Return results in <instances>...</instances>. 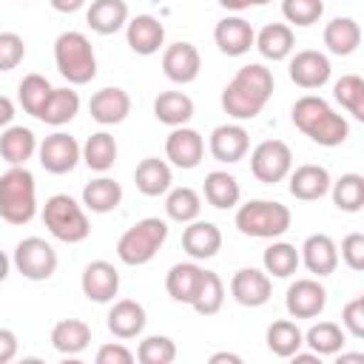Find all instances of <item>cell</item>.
<instances>
[{"label":"cell","instance_id":"4fadbf2b","mask_svg":"<svg viewBox=\"0 0 364 364\" xmlns=\"http://www.w3.org/2000/svg\"><path fill=\"white\" fill-rule=\"evenodd\" d=\"M330 71H333V65H330L327 54H321V51H316V48L296 51V54L290 57V65H287L290 80H293L299 88H307V91L321 88V85L330 80Z\"/></svg>","mask_w":364,"mask_h":364},{"label":"cell","instance_id":"ac0fdd59","mask_svg":"<svg viewBox=\"0 0 364 364\" xmlns=\"http://www.w3.org/2000/svg\"><path fill=\"white\" fill-rule=\"evenodd\" d=\"M270 293H273L270 276L259 267H242L230 279V296L242 307H262L270 301Z\"/></svg>","mask_w":364,"mask_h":364},{"label":"cell","instance_id":"8fae6325","mask_svg":"<svg viewBox=\"0 0 364 364\" xmlns=\"http://www.w3.org/2000/svg\"><path fill=\"white\" fill-rule=\"evenodd\" d=\"M80 287H82V296L88 301L108 304L119 293V270L111 262H105V259L88 262L82 276H80Z\"/></svg>","mask_w":364,"mask_h":364},{"label":"cell","instance_id":"e0dca14e","mask_svg":"<svg viewBox=\"0 0 364 364\" xmlns=\"http://www.w3.org/2000/svg\"><path fill=\"white\" fill-rule=\"evenodd\" d=\"M125 40L128 48L139 57H151L165 46V26L154 14H136L125 23Z\"/></svg>","mask_w":364,"mask_h":364},{"label":"cell","instance_id":"816d5d0a","mask_svg":"<svg viewBox=\"0 0 364 364\" xmlns=\"http://www.w3.org/2000/svg\"><path fill=\"white\" fill-rule=\"evenodd\" d=\"M17 350H20V341H17L14 330L0 327V364L14 361V358H17Z\"/></svg>","mask_w":364,"mask_h":364},{"label":"cell","instance_id":"7dc6e473","mask_svg":"<svg viewBox=\"0 0 364 364\" xmlns=\"http://www.w3.org/2000/svg\"><path fill=\"white\" fill-rule=\"evenodd\" d=\"M26 43L17 31H0V71H11L23 63Z\"/></svg>","mask_w":364,"mask_h":364},{"label":"cell","instance_id":"f546056e","mask_svg":"<svg viewBox=\"0 0 364 364\" xmlns=\"http://www.w3.org/2000/svg\"><path fill=\"white\" fill-rule=\"evenodd\" d=\"M91 344V327L82 318H60L51 327V347L63 355H80Z\"/></svg>","mask_w":364,"mask_h":364},{"label":"cell","instance_id":"91938a15","mask_svg":"<svg viewBox=\"0 0 364 364\" xmlns=\"http://www.w3.org/2000/svg\"><path fill=\"white\" fill-rule=\"evenodd\" d=\"M270 0H250V6H267Z\"/></svg>","mask_w":364,"mask_h":364},{"label":"cell","instance_id":"30bf717a","mask_svg":"<svg viewBox=\"0 0 364 364\" xmlns=\"http://www.w3.org/2000/svg\"><path fill=\"white\" fill-rule=\"evenodd\" d=\"M82 145L65 134V131H54L48 134L43 142H37V156H40V165L48 171V173H71L77 168V162L82 159Z\"/></svg>","mask_w":364,"mask_h":364},{"label":"cell","instance_id":"b9f144b4","mask_svg":"<svg viewBox=\"0 0 364 364\" xmlns=\"http://www.w3.org/2000/svg\"><path fill=\"white\" fill-rule=\"evenodd\" d=\"M344 327L336 321H318L304 333V344L316 353V355H336L344 347Z\"/></svg>","mask_w":364,"mask_h":364},{"label":"cell","instance_id":"7c38bea8","mask_svg":"<svg viewBox=\"0 0 364 364\" xmlns=\"http://www.w3.org/2000/svg\"><path fill=\"white\" fill-rule=\"evenodd\" d=\"M162 71L171 82L176 85H188L199 77L202 71V57H199V48L193 43H171L165 51H162Z\"/></svg>","mask_w":364,"mask_h":364},{"label":"cell","instance_id":"4316f807","mask_svg":"<svg viewBox=\"0 0 364 364\" xmlns=\"http://www.w3.org/2000/svg\"><path fill=\"white\" fill-rule=\"evenodd\" d=\"M134 182H136V191L142 196H162V193H168V188L173 182V171L165 159L145 156L134 171Z\"/></svg>","mask_w":364,"mask_h":364},{"label":"cell","instance_id":"f6af8a7d","mask_svg":"<svg viewBox=\"0 0 364 364\" xmlns=\"http://www.w3.org/2000/svg\"><path fill=\"white\" fill-rule=\"evenodd\" d=\"M134 358L142 364H171L176 358V344L168 336H145L139 341Z\"/></svg>","mask_w":364,"mask_h":364},{"label":"cell","instance_id":"f907efd6","mask_svg":"<svg viewBox=\"0 0 364 364\" xmlns=\"http://www.w3.org/2000/svg\"><path fill=\"white\" fill-rule=\"evenodd\" d=\"M134 353L122 341H108L97 350V364H131Z\"/></svg>","mask_w":364,"mask_h":364},{"label":"cell","instance_id":"44dd1931","mask_svg":"<svg viewBox=\"0 0 364 364\" xmlns=\"http://www.w3.org/2000/svg\"><path fill=\"white\" fill-rule=\"evenodd\" d=\"M253 37H256L253 26H250L245 17H239V14L222 17V20L216 23V28H213V40H216L219 51L228 54V57H242V54H247V51L253 48Z\"/></svg>","mask_w":364,"mask_h":364},{"label":"cell","instance_id":"2e32d148","mask_svg":"<svg viewBox=\"0 0 364 364\" xmlns=\"http://www.w3.org/2000/svg\"><path fill=\"white\" fill-rule=\"evenodd\" d=\"M208 151L216 162H225V165H233L239 159H245V154L250 151V134L236 125V122H225V125H216L210 131V139H208Z\"/></svg>","mask_w":364,"mask_h":364},{"label":"cell","instance_id":"bcb514c9","mask_svg":"<svg viewBox=\"0 0 364 364\" xmlns=\"http://www.w3.org/2000/svg\"><path fill=\"white\" fill-rule=\"evenodd\" d=\"M282 14H284L287 23H293L299 28H307V26L321 20L324 3L321 0H282Z\"/></svg>","mask_w":364,"mask_h":364},{"label":"cell","instance_id":"9a60e30c","mask_svg":"<svg viewBox=\"0 0 364 364\" xmlns=\"http://www.w3.org/2000/svg\"><path fill=\"white\" fill-rule=\"evenodd\" d=\"M327 304V290L318 279H296L287 287L284 307L293 318H316Z\"/></svg>","mask_w":364,"mask_h":364},{"label":"cell","instance_id":"f1b7e54d","mask_svg":"<svg viewBox=\"0 0 364 364\" xmlns=\"http://www.w3.org/2000/svg\"><path fill=\"white\" fill-rule=\"evenodd\" d=\"M37 154V136L26 125H6L0 134V156L9 165H26Z\"/></svg>","mask_w":364,"mask_h":364},{"label":"cell","instance_id":"7402d4cb","mask_svg":"<svg viewBox=\"0 0 364 364\" xmlns=\"http://www.w3.org/2000/svg\"><path fill=\"white\" fill-rule=\"evenodd\" d=\"M182 247L193 262L213 259L222 247V230L208 219H193L182 230Z\"/></svg>","mask_w":364,"mask_h":364},{"label":"cell","instance_id":"cb8c5ba5","mask_svg":"<svg viewBox=\"0 0 364 364\" xmlns=\"http://www.w3.org/2000/svg\"><path fill=\"white\" fill-rule=\"evenodd\" d=\"M85 23L91 26V31L102 37L117 34L128 23V3L125 0H91L85 11Z\"/></svg>","mask_w":364,"mask_h":364},{"label":"cell","instance_id":"ba28073f","mask_svg":"<svg viewBox=\"0 0 364 364\" xmlns=\"http://www.w3.org/2000/svg\"><path fill=\"white\" fill-rule=\"evenodd\" d=\"M11 264L17 267V273H23L26 279L31 282H46L54 276L57 270V250L40 239V236H28L23 242H17L14 247V256H11Z\"/></svg>","mask_w":364,"mask_h":364},{"label":"cell","instance_id":"11a10c76","mask_svg":"<svg viewBox=\"0 0 364 364\" xmlns=\"http://www.w3.org/2000/svg\"><path fill=\"white\" fill-rule=\"evenodd\" d=\"M222 361H228V364H242V355H236V353H213V355H210V364H222Z\"/></svg>","mask_w":364,"mask_h":364},{"label":"cell","instance_id":"603a6c76","mask_svg":"<svg viewBox=\"0 0 364 364\" xmlns=\"http://www.w3.org/2000/svg\"><path fill=\"white\" fill-rule=\"evenodd\" d=\"M287 176H290V193L296 199H301V202H316V199L327 196L330 182H333L330 179V171L324 165H313V162L299 165Z\"/></svg>","mask_w":364,"mask_h":364},{"label":"cell","instance_id":"60d3db41","mask_svg":"<svg viewBox=\"0 0 364 364\" xmlns=\"http://www.w3.org/2000/svg\"><path fill=\"white\" fill-rule=\"evenodd\" d=\"M333 100L358 122H364V80L358 74H344L333 82Z\"/></svg>","mask_w":364,"mask_h":364},{"label":"cell","instance_id":"db71d44e","mask_svg":"<svg viewBox=\"0 0 364 364\" xmlns=\"http://www.w3.org/2000/svg\"><path fill=\"white\" fill-rule=\"evenodd\" d=\"M11 119H14V102L0 94V128L11 125Z\"/></svg>","mask_w":364,"mask_h":364},{"label":"cell","instance_id":"9f6ffc18","mask_svg":"<svg viewBox=\"0 0 364 364\" xmlns=\"http://www.w3.org/2000/svg\"><path fill=\"white\" fill-rule=\"evenodd\" d=\"M222 9H228V11H242V9H247L250 6V0H216Z\"/></svg>","mask_w":364,"mask_h":364},{"label":"cell","instance_id":"1f68e13d","mask_svg":"<svg viewBox=\"0 0 364 364\" xmlns=\"http://www.w3.org/2000/svg\"><path fill=\"white\" fill-rule=\"evenodd\" d=\"M324 46L330 54H338V57H347L358 48L361 43V26L353 20V17H333L327 26H324Z\"/></svg>","mask_w":364,"mask_h":364},{"label":"cell","instance_id":"836d02e7","mask_svg":"<svg viewBox=\"0 0 364 364\" xmlns=\"http://www.w3.org/2000/svg\"><path fill=\"white\" fill-rule=\"evenodd\" d=\"M77 111H80V94L74 88H68V85L65 88H51V94H48V100H46V105H43L37 119L46 122V125L60 128V125L71 122L77 117Z\"/></svg>","mask_w":364,"mask_h":364},{"label":"cell","instance_id":"7bdbcfd3","mask_svg":"<svg viewBox=\"0 0 364 364\" xmlns=\"http://www.w3.org/2000/svg\"><path fill=\"white\" fill-rule=\"evenodd\" d=\"M222 304H225V284H222L219 273L205 270L202 284H199V290H196L191 307H193L199 316H216V313L222 310Z\"/></svg>","mask_w":364,"mask_h":364},{"label":"cell","instance_id":"6da1fadb","mask_svg":"<svg viewBox=\"0 0 364 364\" xmlns=\"http://www.w3.org/2000/svg\"><path fill=\"white\" fill-rule=\"evenodd\" d=\"M273 88H276V80L270 68H264L262 63L242 65L233 74V80L222 88V108L233 119H253L262 114V108L273 97Z\"/></svg>","mask_w":364,"mask_h":364},{"label":"cell","instance_id":"83f0119b","mask_svg":"<svg viewBox=\"0 0 364 364\" xmlns=\"http://www.w3.org/2000/svg\"><path fill=\"white\" fill-rule=\"evenodd\" d=\"M202 276H205V267H199L196 262H179L168 270L165 276V290L173 301L179 304H191L199 284H202Z\"/></svg>","mask_w":364,"mask_h":364},{"label":"cell","instance_id":"8992f818","mask_svg":"<svg viewBox=\"0 0 364 364\" xmlns=\"http://www.w3.org/2000/svg\"><path fill=\"white\" fill-rule=\"evenodd\" d=\"M43 222H46L48 233L65 245H80L91 233V222L85 216V208L68 193H54L51 199H46Z\"/></svg>","mask_w":364,"mask_h":364},{"label":"cell","instance_id":"8d00e7d4","mask_svg":"<svg viewBox=\"0 0 364 364\" xmlns=\"http://www.w3.org/2000/svg\"><path fill=\"white\" fill-rule=\"evenodd\" d=\"M80 154H82V162H85L91 171L105 173V171H111L114 162H117V139H114L108 131H97V134H91V136L85 139V145H82Z\"/></svg>","mask_w":364,"mask_h":364},{"label":"cell","instance_id":"681fc988","mask_svg":"<svg viewBox=\"0 0 364 364\" xmlns=\"http://www.w3.org/2000/svg\"><path fill=\"white\" fill-rule=\"evenodd\" d=\"M341 262L350 270H364V233H347L341 239Z\"/></svg>","mask_w":364,"mask_h":364},{"label":"cell","instance_id":"ee69618b","mask_svg":"<svg viewBox=\"0 0 364 364\" xmlns=\"http://www.w3.org/2000/svg\"><path fill=\"white\" fill-rule=\"evenodd\" d=\"M51 88H54V85H51L43 74H26V77L20 80V85H17V100H20L23 111L31 114V117H40V111H43V105H46Z\"/></svg>","mask_w":364,"mask_h":364},{"label":"cell","instance_id":"e575fe53","mask_svg":"<svg viewBox=\"0 0 364 364\" xmlns=\"http://www.w3.org/2000/svg\"><path fill=\"white\" fill-rule=\"evenodd\" d=\"M154 117L162 125H171V128L188 125L191 117H193V100L185 91H162L154 100Z\"/></svg>","mask_w":364,"mask_h":364},{"label":"cell","instance_id":"f35d334b","mask_svg":"<svg viewBox=\"0 0 364 364\" xmlns=\"http://www.w3.org/2000/svg\"><path fill=\"white\" fill-rule=\"evenodd\" d=\"M199 210H202V196L182 185V188H168V196H165V213L168 219L179 222V225H188L193 219H199Z\"/></svg>","mask_w":364,"mask_h":364},{"label":"cell","instance_id":"6f0895ef","mask_svg":"<svg viewBox=\"0 0 364 364\" xmlns=\"http://www.w3.org/2000/svg\"><path fill=\"white\" fill-rule=\"evenodd\" d=\"M9 267H11V259L0 250V282H6V276H9Z\"/></svg>","mask_w":364,"mask_h":364},{"label":"cell","instance_id":"3957f363","mask_svg":"<svg viewBox=\"0 0 364 364\" xmlns=\"http://www.w3.org/2000/svg\"><path fill=\"white\" fill-rule=\"evenodd\" d=\"M37 213V185L26 165H11L0 176V219L9 225H28Z\"/></svg>","mask_w":364,"mask_h":364},{"label":"cell","instance_id":"d4e9b609","mask_svg":"<svg viewBox=\"0 0 364 364\" xmlns=\"http://www.w3.org/2000/svg\"><path fill=\"white\" fill-rule=\"evenodd\" d=\"M253 48H259V54L264 60H287L296 48V34L287 23H267L256 37H253Z\"/></svg>","mask_w":364,"mask_h":364},{"label":"cell","instance_id":"4dcf8cb0","mask_svg":"<svg viewBox=\"0 0 364 364\" xmlns=\"http://www.w3.org/2000/svg\"><path fill=\"white\" fill-rule=\"evenodd\" d=\"M122 202V185L111 176H97L82 188V208L91 213H111Z\"/></svg>","mask_w":364,"mask_h":364},{"label":"cell","instance_id":"d6986e66","mask_svg":"<svg viewBox=\"0 0 364 364\" xmlns=\"http://www.w3.org/2000/svg\"><path fill=\"white\" fill-rule=\"evenodd\" d=\"M88 111H91V119L100 125H119L131 114V97L125 88L108 85V88H100L91 94Z\"/></svg>","mask_w":364,"mask_h":364},{"label":"cell","instance_id":"52a82bcc","mask_svg":"<svg viewBox=\"0 0 364 364\" xmlns=\"http://www.w3.org/2000/svg\"><path fill=\"white\" fill-rule=\"evenodd\" d=\"M165 239H168V222L159 219V216H145L119 236L117 256H119L122 264H131V267L148 264L159 253Z\"/></svg>","mask_w":364,"mask_h":364},{"label":"cell","instance_id":"ffe728a7","mask_svg":"<svg viewBox=\"0 0 364 364\" xmlns=\"http://www.w3.org/2000/svg\"><path fill=\"white\" fill-rule=\"evenodd\" d=\"M299 259H301V264L316 279H321V276L336 273V267H338V247H336V242L327 233H313L299 247Z\"/></svg>","mask_w":364,"mask_h":364},{"label":"cell","instance_id":"ab89813d","mask_svg":"<svg viewBox=\"0 0 364 364\" xmlns=\"http://www.w3.org/2000/svg\"><path fill=\"white\" fill-rule=\"evenodd\" d=\"M262 264H264V273L267 276H273V279H290L299 270L301 259H299L296 245H290V242H273L262 253Z\"/></svg>","mask_w":364,"mask_h":364},{"label":"cell","instance_id":"680465c9","mask_svg":"<svg viewBox=\"0 0 364 364\" xmlns=\"http://www.w3.org/2000/svg\"><path fill=\"white\" fill-rule=\"evenodd\" d=\"M336 355H338V364H344V361H364L361 353H341V350H338Z\"/></svg>","mask_w":364,"mask_h":364},{"label":"cell","instance_id":"277c9868","mask_svg":"<svg viewBox=\"0 0 364 364\" xmlns=\"http://www.w3.org/2000/svg\"><path fill=\"white\" fill-rule=\"evenodd\" d=\"M290 222V208L276 199H250L236 208V228L250 239H279L287 233Z\"/></svg>","mask_w":364,"mask_h":364},{"label":"cell","instance_id":"9c48e42d","mask_svg":"<svg viewBox=\"0 0 364 364\" xmlns=\"http://www.w3.org/2000/svg\"><path fill=\"white\" fill-rule=\"evenodd\" d=\"M250 171L264 185H276V182L287 179V173L293 171V151H290V145L282 142V139L259 142L253 148V154H250Z\"/></svg>","mask_w":364,"mask_h":364},{"label":"cell","instance_id":"7a4b0ae2","mask_svg":"<svg viewBox=\"0 0 364 364\" xmlns=\"http://www.w3.org/2000/svg\"><path fill=\"white\" fill-rule=\"evenodd\" d=\"M290 119L304 136H310L316 145H324V148H336L350 136V122L327 100L316 94L299 97L293 102Z\"/></svg>","mask_w":364,"mask_h":364},{"label":"cell","instance_id":"5bb4252c","mask_svg":"<svg viewBox=\"0 0 364 364\" xmlns=\"http://www.w3.org/2000/svg\"><path fill=\"white\" fill-rule=\"evenodd\" d=\"M165 156L171 159L173 168H182V171H191L202 162L205 156V139L199 131L188 128V125H176L168 139H165Z\"/></svg>","mask_w":364,"mask_h":364},{"label":"cell","instance_id":"484cf974","mask_svg":"<svg viewBox=\"0 0 364 364\" xmlns=\"http://www.w3.org/2000/svg\"><path fill=\"white\" fill-rule=\"evenodd\" d=\"M145 321H148L145 318V307L139 301H134V299H119L108 310V330L122 341L136 338L145 330Z\"/></svg>","mask_w":364,"mask_h":364},{"label":"cell","instance_id":"d590c367","mask_svg":"<svg viewBox=\"0 0 364 364\" xmlns=\"http://www.w3.org/2000/svg\"><path fill=\"white\" fill-rule=\"evenodd\" d=\"M264 341H267V350H270L273 355H279V358H290L296 350H301V344H304V333L299 330L296 321H290V318H276V321L267 327Z\"/></svg>","mask_w":364,"mask_h":364},{"label":"cell","instance_id":"d6a6232c","mask_svg":"<svg viewBox=\"0 0 364 364\" xmlns=\"http://www.w3.org/2000/svg\"><path fill=\"white\" fill-rule=\"evenodd\" d=\"M202 191H205L208 205H213L216 210H230V208H236L239 199H242V188H239L236 176L228 173V171H210V173L205 176Z\"/></svg>","mask_w":364,"mask_h":364},{"label":"cell","instance_id":"74e56055","mask_svg":"<svg viewBox=\"0 0 364 364\" xmlns=\"http://www.w3.org/2000/svg\"><path fill=\"white\" fill-rule=\"evenodd\" d=\"M333 205L344 213H358L364 205V176L361 173H341L336 182H330Z\"/></svg>","mask_w":364,"mask_h":364},{"label":"cell","instance_id":"c3c4849f","mask_svg":"<svg viewBox=\"0 0 364 364\" xmlns=\"http://www.w3.org/2000/svg\"><path fill=\"white\" fill-rule=\"evenodd\" d=\"M341 327L353 338H364V296H355L341 310Z\"/></svg>","mask_w":364,"mask_h":364},{"label":"cell","instance_id":"5b68a950","mask_svg":"<svg viewBox=\"0 0 364 364\" xmlns=\"http://www.w3.org/2000/svg\"><path fill=\"white\" fill-rule=\"evenodd\" d=\"M54 63L71 85H85L97 77V54L82 31H63L54 40Z\"/></svg>","mask_w":364,"mask_h":364},{"label":"cell","instance_id":"f5cc1de1","mask_svg":"<svg viewBox=\"0 0 364 364\" xmlns=\"http://www.w3.org/2000/svg\"><path fill=\"white\" fill-rule=\"evenodd\" d=\"M48 3H51V9L60 11V14H74V11H80V9L85 6V0H48Z\"/></svg>","mask_w":364,"mask_h":364}]
</instances>
